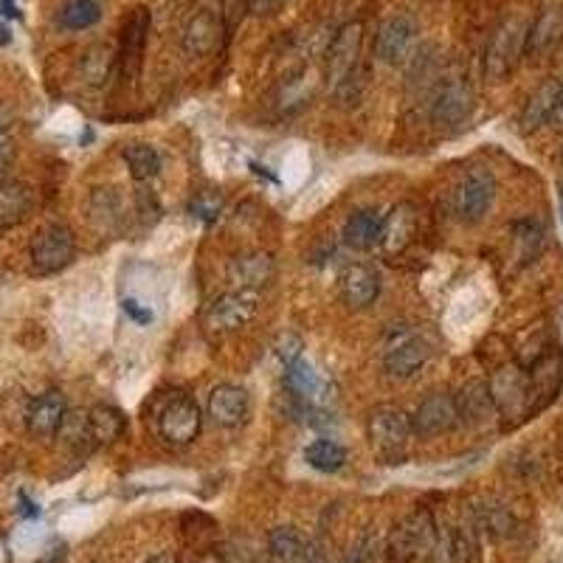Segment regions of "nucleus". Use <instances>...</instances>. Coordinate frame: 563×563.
<instances>
[{"instance_id": "obj_26", "label": "nucleus", "mask_w": 563, "mask_h": 563, "mask_svg": "<svg viewBox=\"0 0 563 563\" xmlns=\"http://www.w3.org/2000/svg\"><path fill=\"white\" fill-rule=\"evenodd\" d=\"M417 229V214L414 206L400 203L389 214H383V234H381V248L386 254H400L406 251V245L411 243Z\"/></svg>"}, {"instance_id": "obj_4", "label": "nucleus", "mask_w": 563, "mask_h": 563, "mask_svg": "<svg viewBox=\"0 0 563 563\" xmlns=\"http://www.w3.org/2000/svg\"><path fill=\"white\" fill-rule=\"evenodd\" d=\"M476 105L473 88L468 79L459 74H440V79L431 85V99H428V113L431 122L440 127H457L468 122Z\"/></svg>"}, {"instance_id": "obj_14", "label": "nucleus", "mask_w": 563, "mask_h": 563, "mask_svg": "<svg viewBox=\"0 0 563 563\" xmlns=\"http://www.w3.org/2000/svg\"><path fill=\"white\" fill-rule=\"evenodd\" d=\"M563 43V6L561 3H544L535 17L533 26H527V43L524 54L533 60H544Z\"/></svg>"}, {"instance_id": "obj_34", "label": "nucleus", "mask_w": 563, "mask_h": 563, "mask_svg": "<svg viewBox=\"0 0 563 563\" xmlns=\"http://www.w3.org/2000/svg\"><path fill=\"white\" fill-rule=\"evenodd\" d=\"M99 17H102L99 0H65L60 15H57V23L65 31H82L99 23Z\"/></svg>"}, {"instance_id": "obj_25", "label": "nucleus", "mask_w": 563, "mask_h": 563, "mask_svg": "<svg viewBox=\"0 0 563 563\" xmlns=\"http://www.w3.org/2000/svg\"><path fill=\"white\" fill-rule=\"evenodd\" d=\"M381 234H383V214L375 212V209H361L355 212L344 223V245L352 248V251H372L381 245Z\"/></svg>"}, {"instance_id": "obj_2", "label": "nucleus", "mask_w": 563, "mask_h": 563, "mask_svg": "<svg viewBox=\"0 0 563 563\" xmlns=\"http://www.w3.org/2000/svg\"><path fill=\"white\" fill-rule=\"evenodd\" d=\"M361 43H364V26L347 23L335 31L327 60H324V77L338 99H355V79H358V60H361Z\"/></svg>"}, {"instance_id": "obj_38", "label": "nucleus", "mask_w": 563, "mask_h": 563, "mask_svg": "<svg viewBox=\"0 0 563 563\" xmlns=\"http://www.w3.org/2000/svg\"><path fill=\"white\" fill-rule=\"evenodd\" d=\"M476 527L490 535H507L513 530V516L502 504H485V507H476Z\"/></svg>"}, {"instance_id": "obj_43", "label": "nucleus", "mask_w": 563, "mask_h": 563, "mask_svg": "<svg viewBox=\"0 0 563 563\" xmlns=\"http://www.w3.org/2000/svg\"><path fill=\"white\" fill-rule=\"evenodd\" d=\"M122 310L127 313V319H133L136 324H150L153 321V310L141 305L138 299H124Z\"/></svg>"}, {"instance_id": "obj_42", "label": "nucleus", "mask_w": 563, "mask_h": 563, "mask_svg": "<svg viewBox=\"0 0 563 563\" xmlns=\"http://www.w3.org/2000/svg\"><path fill=\"white\" fill-rule=\"evenodd\" d=\"M15 155H17L15 138L6 136V133H0V181L6 178L9 167L15 164Z\"/></svg>"}, {"instance_id": "obj_50", "label": "nucleus", "mask_w": 563, "mask_h": 563, "mask_svg": "<svg viewBox=\"0 0 563 563\" xmlns=\"http://www.w3.org/2000/svg\"><path fill=\"white\" fill-rule=\"evenodd\" d=\"M9 43H12V31L0 23V46H9Z\"/></svg>"}, {"instance_id": "obj_47", "label": "nucleus", "mask_w": 563, "mask_h": 563, "mask_svg": "<svg viewBox=\"0 0 563 563\" xmlns=\"http://www.w3.org/2000/svg\"><path fill=\"white\" fill-rule=\"evenodd\" d=\"M20 513H23L26 518H37V516H40V507L31 502L26 493H20Z\"/></svg>"}, {"instance_id": "obj_44", "label": "nucleus", "mask_w": 563, "mask_h": 563, "mask_svg": "<svg viewBox=\"0 0 563 563\" xmlns=\"http://www.w3.org/2000/svg\"><path fill=\"white\" fill-rule=\"evenodd\" d=\"M65 558H68V547H65L62 541H54V544H51V547H48L34 563H62Z\"/></svg>"}, {"instance_id": "obj_22", "label": "nucleus", "mask_w": 563, "mask_h": 563, "mask_svg": "<svg viewBox=\"0 0 563 563\" xmlns=\"http://www.w3.org/2000/svg\"><path fill=\"white\" fill-rule=\"evenodd\" d=\"M563 386V355L561 352H547L538 358V364L530 372V389H533V411L549 406Z\"/></svg>"}, {"instance_id": "obj_36", "label": "nucleus", "mask_w": 563, "mask_h": 563, "mask_svg": "<svg viewBox=\"0 0 563 563\" xmlns=\"http://www.w3.org/2000/svg\"><path fill=\"white\" fill-rule=\"evenodd\" d=\"M440 79V51L437 46H420L409 57V82L423 85V82H437Z\"/></svg>"}, {"instance_id": "obj_30", "label": "nucleus", "mask_w": 563, "mask_h": 563, "mask_svg": "<svg viewBox=\"0 0 563 563\" xmlns=\"http://www.w3.org/2000/svg\"><path fill=\"white\" fill-rule=\"evenodd\" d=\"M91 420V434L96 445H110V442L122 440L127 431V417L116 406H93L88 411Z\"/></svg>"}, {"instance_id": "obj_46", "label": "nucleus", "mask_w": 563, "mask_h": 563, "mask_svg": "<svg viewBox=\"0 0 563 563\" xmlns=\"http://www.w3.org/2000/svg\"><path fill=\"white\" fill-rule=\"evenodd\" d=\"M285 3H288V0H251V9H254L257 15H276V12H282Z\"/></svg>"}, {"instance_id": "obj_6", "label": "nucleus", "mask_w": 563, "mask_h": 563, "mask_svg": "<svg viewBox=\"0 0 563 563\" xmlns=\"http://www.w3.org/2000/svg\"><path fill=\"white\" fill-rule=\"evenodd\" d=\"M74 254H77V243H74V234H71L68 226H62V223L43 226V229L31 237V245H29L31 274L37 276L60 274L62 268L71 265Z\"/></svg>"}, {"instance_id": "obj_3", "label": "nucleus", "mask_w": 563, "mask_h": 563, "mask_svg": "<svg viewBox=\"0 0 563 563\" xmlns=\"http://www.w3.org/2000/svg\"><path fill=\"white\" fill-rule=\"evenodd\" d=\"M487 392L493 400V409L507 420H521L533 411V389H530V372L518 364L499 366L490 381Z\"/></svg>"}, {"instance_id": "obj_7", "label": "nucleus", "mask_w": 563, "mask_h": 563, "mask_svg": "<svg viewBox=\"0 0 563 563\" xmlns=\"http://www.w3.org/2000/svg\"><path fill=\"white\" fill-rule=\"evenodd\" d=\"M524 43H527V26L524 20L510 17L499 29L493 31L490 43L485 48V77L490 82H504L516 71L518 60L524 57Z\"/></svg>"}, {"instance_id": "obj_32", "label": "nucleus", "mask_w": 563, "mask_h": 563, "mask_svg": "<svg viewBox=\"0 0 563 563\" xmlns=\"http://www.w3.org/2000/svg\"><path fill=\"white\" fill-rule=\"evenodd\" d=\"M457 411L459 423H482L493 409V400L487 392V383H468L457 397Z\"/></svg>"}, {"instance_id": "obj_1", "label": "nucleus", "mask_w": 563, "mask_h": 563, "mask_svg": "<svg viewBox=\"0 0 563 563\" xmlns=\"http://www.w3.org/2000/svg\"><path fill=\"white\" fill-rule=\"evenodd\" d=\"M411 437H414L411 417L403 409H397L392 403H381V406L369 411V417H366V440H369L372 451L383 462L400 465L406 459Z\"/></svg>"}, {"instance_id": "obj_39", "label": "nucleus", "mask_w": 563, "mask_h": 563, "mask_svg": "<svg viewBox=\"0 0 563 563\" xmlns=\"http://www.w3.org/2000/svg\"><path fill=\"white\" fill-rule=\"evenodd\" d=\"M381 555V538L375 533H364L352 544L347 563H375Z\"/></svg>"}, {"instance_id": "obj_13", "label": "nucleus", "mask_w": 563, "mask_h": 563, "mask_svg": "<svg viewBox=\"0 0 563 563\" xmlns=\"http://www.w3.org/2000/svg\"><path fill=\"white\" fill-rule=\"evenodd\" d=\"M459 426L457 397L448 392H431L411 414V428L417 437H437Z\"/></svg>"}, {"instance_id": "obj_10", "label": "nucleus", "mask_w": 563, "mask_h": 563, "mask_svg": "<svg viewBox=\"0 0 563 563\" xmlns=\"http://www.w3.org/2000/svg\"><path fill=\"white\" fill-rule=\"evenodd\" d=\"M417 34H420V29H417L414 17L406 15V12L389 15L375 34V57L383 65H406L414 54Z\"/></svg>"}, {"instance_id": "obj_16", "label": "nucleus", "mask_w": 563, "mask_h": 563, "mask_svg": "<svg viewBox=\"0 0 563 563\" xmlns=\"http://www.w3.org/2000/svg\"><path fill=\"white\" fill-rule=\"evenodd\" d=\"M563 99V77L547 79L544 85H538L533 91V96L524 102V110L518 116V124H521V133H535L541 130L544 124L552 122L555 110L561 105Z\"/></svg>"}, {"instance_id": "obj_29", "label": "nucleus", "mask_w": 563, "mask_h": 563, "mask_svg": "<svg viewBox=\"0 0 563 563\" xmlns=\"http://www.w3.org/2000/svg\"><path fill=\"white\" fill-rule=\"evenodd\" d=\"M268 547L279 563H305L313 541H307L305 535L293 530V527H276L268 538Z\"/></svg>"}, {"instance_id": "obj_35", "label": "nucleus", "mask_w": 563, "mask_h": 563, "mask_svg": "<svg viewBox=\"0 0 563 563\" xmlns=\"http://www.w3.org/2000/svg\"><path fill=\"white\" fill-rule=\"evenodd\" d=\"M113 60H116V57H113V51H110V46H105V43L88 48L85 57H82V62H79L82 82L91 85V88L105 85L107 77H110V68H113Z\"/></svg>"}, {"instance_id": "obj_11", "label": "nucleus", "mask_w": 563, "mask_h": 563, "mask_svg": "<svg viewBox=\"0 0 563 563\" xmlns=\"http://www.w3.org/2000/svg\"><path fill=\"white\" fill-rule=\"evenodd\" d=\"M493 200H496V178L482 167L468 169L454 192V212L462 223L473 226V223L485 220Z\"/></svg>"}, {"instance_id": "obj_37", "label": "nucleus", "mask_w": 563, "mask_h": 563, "mask_svg": "<svg viewBox=\"0 0 563 563\" xmlns=\"http://www.w3.org/2000/svg\"><path fill=\"white\" fill-rule=\"evenodd\" d=\"M513 243H516V254L521 262H533L544 248V229L535 220H521L513 229Z\"/></svg>"}, {"instance_id": "obj_49", "label": "nucleus", "mask_w": 563, "mask_h": 563, "mask_svg": "<svg viewBox=\"0 0 563 563\" xmlns=\"http://www.w3.org/2000/svg\"><path fill=\"white\" fill-rule=\"evenodd\" d=\"M3 15L6 17H17L20 12H17V6L12 3V0H3Z\"/></svg>"}, {"instance_id": "obj_8", "label": "nucleus", "mask_w": 563, "mask_h": 563, "mask_svg": "<svg viewBox=\"0 0 563 563\" xmlns=\"http://www.w3.org/2000/svg\"><path fill=\"white\" fill-rule=\"evenodd\" d=\"M158 437L169 445H189L200 434L198 403L186 392H172L164 406L155 411Z\"/></svg>"}, {"instance_id": "obj_41", "label": "nucleus", "mask_w": 563, "mask_h": 563, "mask_svg": "<svg viewBox=\"0 0 563 563\" xmlns=\"http://www.w3.org/2000/svg\"><path fill=\"white\" fill-rule=\"evenodd\" d=\"M136 214L147 223V226H153L158 223V217H161V203L155 198L153 192H147V189H138L136 192Z\"/></svg>"}, {"instance_id": "obj_23", "label": "nucleus", "mask_w": 563, "mask_h": 563, "mask_svg": "<svg viewBox=\"0 0 563 563\" xmlns=\"http://www.w3.org/2000/svg\"><path fill=\"white\" fill-rule=\"evenodd\" d=\"M34 212V189L23 181H0V229L20 226Z\"/></svg>"}, {"instance_id": "obj_31", "label": "nucleus", "mask_w": 563, "mask_h": 563, "mask_svg": "<svg viewBox=\"0 0 563 563\" xmlns=\"http://www.w3.org/2000/svg\"><path fill=\"white\" fill-rule=\"evenodd\" d=\"M122 158L133 181H153L155 175L161 172V155L155 150L153 144H144V141H136V144H127L122 150Z\"/></svg>"}, {"instance_id": "obj_45", "label": "nucleus", "mask_w": 563, "mask_h": 563, "mask_svg": "<svg viewBox=\"0 0 563 563\" xmlns=\"http://www.w3.org/2000/svg\"><path fill=\"white\" fill-rule=\"evenodd\" d=\"M192 212L198 214V217H203V220H209V223H212L214 217H217V212H220V200H214V203H206L203 198H198L195 203H192Z\"/></svg>"}, {"instance_id": "obj_51", "label": "nucleus", "mask_w": 563, "mask_h": 563, "mask_svg": "<svg viewBox=\"0 0 563 563\" xmlns=\"http://www.w3.org/2000/svg\"><path fill=\"white\" fill-rule=\"evenodd\" d=\"M150 563H175V558H172L169 552H161V555H155V558H150Z\"/></svg>"}, {"instance_id": "obj_24", "label": "nucleus", "mask_w": 563, "mask_h": 563, "mask_svg": "<svg viewBox=\"0 0 563 563\" xmlns=\"http://www.w3.org/2000/svg\"><path fill=\"white\" fill-rule=\"evenodd\" d=\"M88 214H91L93 226L102 231V234L122 231L124 226L122 195H119L113 186H99V189H93L91 200H88Z\"/></svg>"}, {"instance_id": "obj_12", "label": "nucleus", "mask_w": 563, "mask_h": 563, "mask_svg": "<svg viewBox=\"0 0 563 563\" xmlns=\"http://www.w3.org/2000/svg\"><path fill=\"white\" fill-rule=\"evenodd\" d=\"M431 355H434V350L423 335L403 333L383 352V369L395 381H411L417 372L426 369Z\"/></svg>"}, {"instance_id": "obj_33", "label": "nucleus", "mask_w": 563, "mask_h": 563, "mask_svg": "<svg viewBox=\"0 0 563 563\" xmlns=\"http://www.w3.org/2000/svg\"><path fill=\"white\" fill-rule=\"evenodd\" d=\"M305 462L319 473H338L347 465V448L333 440H313L305 448Z\"/></svg>"}, {"instance_id": "obj_40", "label": "nucleus", "mask_w": 563, "mask_h": 563, "mask_svg": "<svg viewBox=\"0 0 563 563\" xmlns=\"http://www.w3.org/2000/svg\"><path fill=\"white\" fill-rule=\"evenodd\" d=\"M302 350H305V344H302V338L296 333L279 335V341H276V355H279V361L285 366L296 364L302 358Z\"/></svg>"}, {"instance_id": "obj_28", "label": "nucleus", "mask_w": 563, "mask_h": 563, "mask_svg": "<svg viewBox=\"0 0 563 563\" xmlns=\"http://www.w3.org/2000/svg\"><path fill=\"white\" fill-rule=\"evenodd\" d=\"M57 437L65 448L77 451V454H88L93 445L91 434V420H88V411L82 409H68L62 417L60 428H57Z\"/></svg>"}, {"instance_id": "obj_21", "label": "nucleus", "mask_w": 563, "mask_h": 563, "mask_svg": "<svg viewBox=\"0 0 563 563\" xmlns=\"http://www.w3.org/2000/svg\"><path fill=\"white\" fill-rule=\"evenodd\" d=\"M276 274V262L271 254L265 251H248V254H240L237 259H231L229 265V279L237 285V290H254L265 288Z\"/></svg>"}, {"instance_id": "obj_17", "label": "nucleus", "mask_w": 563, "mask_h": 563, "mask_svg": "<svg viewBox=\"0 0 563 563\" xmlns=\"http://www.w3.org/2000/svg\"><path fill=\"white\" fill-rule=\"evenodd\" d=\"M251 414V397L245 389L234 386V383H220L214 386L209 395V417L217 426L237 428L243 426Z\"/></svg>"}, {"instance_id": "obj_15", "label": "nucleus", "mask_w": 563, "mask_h": 563, "mask_svg": "<svg viewBox=\"0 0 563 563\" xmlns=\"http://www.w3.org/2000/svg\"><path fill=\"white\" fill-rule=\"evenodd\" d=\"M338 293H341V302L352 310H364V307L375 305L378 293H381V276L375 268L369 265H347L341 274H338Z\"/></svg>"}, {"instance_id": "obj_27", "label": "nucleus", "mask_w": 563, "mask_h": 563, "mask_svg": "<svg viewBox=\"0 0 563 563\" xmlns=\"http://www.w3.org/2000/svg\"><path fill=\"white\" fill-rule=\"evenodd\" d=\"M285 383H288V392L293 397H299L305 406H319L327 400V383L321 381L319 372L307 361H296V364L285 366Z\"/></svg>"}, {"instance_id": "obj_18", "label": "nucleus", "mask_w": 563, "mask_h": 563, "mask_svg": "<svg viewBox=\"0 0 563 563\" xmlns=\"http://www.w3.org/2000/svg\"><path fill=\"white\" fill-rule=\"evenodd\" d=\"M147 34H150V12L144 6L133 9L122 26V51H119V62H122L124 77H136L141 68V57L147 48Z\"/></svg>"}, {"instance_id": "obj_48", "label": "nucleus", "mask_w": 563, "mask_h": 563, "mask_svg": "<svg viewBox=\"0 0 563 563\" xmlns=\"http://www.w3.org/2000/svg\"><path fill=\"white\" fill-rule=\"evenodd\" d=\"M552 127H558V130H563V99L561 105H558V110H555V116H552Z\"/></svg>"}, {"instance_id": "obj_20", "label": "nucleus", "mask_w": 563, "mask_h": 563, "mask_svg": "<svg viewBox=\"0 0 563 563\" xmlns=\"http://www.w3.org/2000/svg\"><path fill=\"white\" fill-rule=\"evenodd\" d=\"M220 40H223V20L214 12H198L189 17L181 43L189 57H209L220 48Z\"/></svg>"}, {"instance_id": "obj_5", "label": "nucleus", "mask_w": 563, "mask_h": 563, "mask_svg": "<svg viewBox=\"0 0 563 563\" xmlns=\"http://www.w3.org/2000/svg\"><path fill=\"white\" fill-rule=\"evenodd\" d=\"M437 541V524L428 510H417L397 527L386 544V563H414L428 558Z\"/></svg>"}, {"instance_id": "obj_19", "label": "nucleus", "mask_w": 563, "mask_h": 563, "mask_svg": "<svg viewBox=\"0 0 563 563\" xmlns=\"http://www.w3.org/2000/svg\"><path fill=\"white\" fill-rule=\"evenodd\" d=\"M65 411H68V403L60 389H51V392L34 397L26 411V426H29L31 437H40V440L57 437V428H60Z\"/></svg>"}, {"instance_id": "obj_52", "label": "nucleus", "mask_w": 563, "mask_h": 563, "mask_svg": "<svg viewBox=\"0 0 563 563\" xmlns=\"http://www.w3.org/2000/svg\"><path fill=\"white\" fill-rule=\"evenodd\" d=\"M198 563H220V558H214V555H206V558H200Z\"/></svg>"}, {"instance_id": "obj_9", "label": "nucleus", "mask_w": 563, "mask_h": 563, "mask_svg": "<svg viewBox=\"0 0 563 563\" xmlns=\"http://www.w3.org/2000/svg\"><path fill=\"white\" fill-rule=\"evenodd\" d=\"M257 313V296L248 290H231L226 296L214 299L203 313V330L214 338L243 330L248 321Z\"/></svg>"}, {"instance_id": "obj_53", "label": "nucleus", "mask_w": 563, "mask_h": 563, "mask_svg": "<svg viewBox=\"0 0 563 563\" xmlns=\"http://www.w3.org/2000/svg\"><path fill=\"white\" fill-rule=\"evenodd\" d=\"M561 214H563V186H561Z\"/></svg>"}]
</instances>
